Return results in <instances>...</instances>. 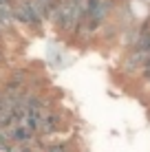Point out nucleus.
Returning a JSON list of instances; mask_svg holds the SVG:
<instances>
[{"label": "nucleus", "mask_w": 150, "mask_h": 152, "mask_svg": "<svg viewBox=\"0 0 150 152\" xmlns=\"http://www.w3.org/2000/svg\"><path fill=\"white\" fill-rule=\"evenodd\" d=\"M44 152H71V150L66 143H51V145H46Z\"/></svg>", "instance_id": "f257e3e1"}]
</instances>
